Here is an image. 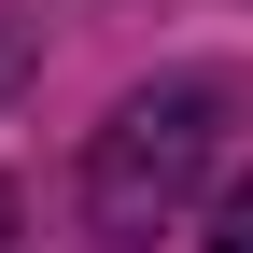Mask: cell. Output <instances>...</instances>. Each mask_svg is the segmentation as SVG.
<instances>
[{
  "label": "cell",
  "instance_id": "obj_1",
  "mask_svg": "<svg viewBox=\"0 0 253 253\" xmlns=\"http://www.w3.org/2000/svg\"><path fill=\"white\" fill-rule=\"evenodd\" d=\"M211 141H225V99H211V84H141V99L84 141V225L99 239H155L183 197H197Z\"/></svg>",
  "mask_w": 253,
  "mask_h": 253
},
{
  "label": "cell",
  "instance_id": "obj_2",
  "mask_svg": "<svg viewBox=\"0 0 253 253\" xmlns=\"http://www.w3.org/2000/svg\"><path fill=\"white\" fill-rule=\"evenodd\" d=\"M211 253H253V183H225V197H211Z\"/></svg>",
  "mask_w": 253,
  "mask_h": 253
},
{
  "label": "cell",
  "instance_id": "obj_3",
  "mask_svg": "<svg viewBox=\"0 0 253 253\" xmlns=\"http://www.w3.org/2000/svg\"><path fill=\"white\" fill-rule=\"evenodd\" d=\"M0 239H14V183H0Z\"/></svg>",
  "mask_w": 253,
  "mask_h": 253
}]
</instances>
